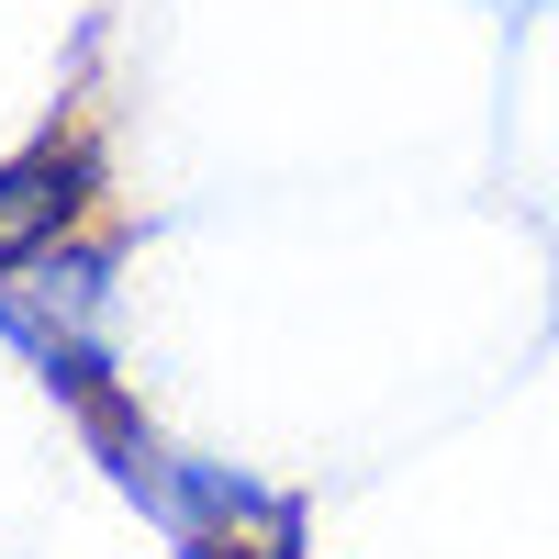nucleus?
<instances>
[{
  "mask_svg": "<svg viewBox=\"0 0 559 559\" xmlns=\"http://www.w3.org/2000/svg\"><path fill=\"white\" fill-rule=\"evenodd\" d=\"M79 426H90V448H102V471L157 515V537L179 559H302V503L280 492V481L236 471V459H191V448L146 437L123 403L79 414Z\"/></svg>",
  "mask_w": 559,
  "mask_h": 559,
  "instance_id": "obj_1",
  "label": "nucleus"
},
{
  "mask_svg": "<svg viewBox=\"0 0 559 559\" xmlns=\"http://www.w3.org/2000/svg\"><path fill=\"white\" fill-rule=\"evenodd\" d=\"M112 302H123L112 247H90V236H57L34 258H0V336H12L45 369V392H68L79 414L123 403V381H112V369H123L112 358Z\"/></svg>",
  "mask_w": 559,
  "mask_h": 559,
  "instance_id": "obj_2",
  "label": "nucleus"
},
{
  "mask_svg": "<svg viewBox=\"0 0 559 559\" xmlns=\"http://www.w3.org/2000/svg\"><path fill=\"white\" fill-rule=\"evenodd\" d=\"M90 202H102V157L79 146H23V157H0V258H34V247H57L90 224Z\"/></svg>",
  "mask_w": 559,
  "mask_h": 559,
  "instance_id": "obj_3",
  "label": "nucleus"
}]
</instances>
